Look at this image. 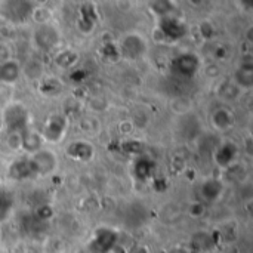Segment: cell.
I'll use <instances>...</instances> for the list:
<instances>
[{
  "label": "cell",
  "instance_id": "ba28073f",
  "mask_svg": "<svg viewBox=\"0 0 253 253\" xmlns=\"http://www.w3.org/2000/svg\"><path fill=\"white\" fill-rule=\"evenodd\" d=\"M199 62L194 56L191 55H184L182 58L178 59V67H179V71L181 73H185V74H191L196 71Z\"/></svg>",
  "mask_w": 253,
  "mask_h": 253
},
{
  "label": "cell",
  "instance_id": "9c48e42d",
  "mask_svg": "<svg viewBox=\"0 0 253 253\" xmlns=\"http://www.w3.org/2000/svg\"><path fill=\"white\" fill-rule=\"evenodd\" d=\"M68 153H70V156H71L73 159H79V160H80V154H82V153H84V156L89 159V157L92 156V147L87 145V144H83V142H77V144H73V145L70 147Z\"/></svg>",
  "mask_w": 253,
  "mask_h": 253
},
{
  "label": "cell",
  "instance_id": "7a4b0ae2",
  "mask_svg": "<svg viewBox=\"0 0 253 253\" xmlns=\"http://www.w3.org/2000/svg\"><path fill=\"white\" fill-rule=\"evenodd\" d=\"M36 42L40 47L43 49H49L52 46L56 44L58 42V33L53 27L50 25H42L37 31H36Z\"/></svg>",
  "mask_w": 253,
  "mask_h": 253
},
{
  "label": "cell",
  "instance_id": "7c38bea8",
  "mask_svg": "<svg viewBox=\"0 0 253 253\" xmlns=\"http://www.w3.org/2000/svg\"><path fill=\"white\" fill-rule=\"evenodd\" d=\"M34 71H37V74H42V65L37 64V62H31L30 65L27 64V76H28L30 79H33V80L36 79Z\"/></svg>",
  "mask_w": 253,
  "mask_h": 253
},
{
  "label": "cell",
  "instance_id": "52a82bcc",
  "mask_svg": "<svg viewBox=\"0 0 253 253\" xmlns=\"http://www.w3.org/2000/svg\"><path fill=\"white\" fill-rule=\"evenodd\" d=\"M18 77V64L15 62H4L0 67V80L12 83Z\"/></svg>",
  "mask_w": 253,
  "mask_h": 253
},
{
  "label": "cell",
  "instance_id": "5b68a950",
  "mask_svg": "<svg viewBox=\"0 0 253 253\" xmlns=\"http://www.w3.org/2000/svg\"><path fill=\"white\" fill-rule=\"evenodd\" d=\"M64 129H65L64 122H62L59 117H55V119L50 120V123L46 126L44 136H46V139H49V141H59V138H61Z\"/></svg>",
  "mask_w": 253,
  "mask_h": 253
},
{
  "label": "cell",
  "instance_id": "8992f818",
  "mask_svg": "<svg viewBox=\"0 0 253 253\" xmlns=\"http://www.w3.org/2000/svg\"><path fill=\"white\" fill-rule=\"evenodd\" d=\"M21 145L27 151H39L42 145V136L36 132H28L24 138H21Z\"/></svg>",
  "mask_w": 253,
  "mask_h": 253
},
{
  "label": "cell",
  "instance_id": "8fae6325",
  "mask_svg": "<svg viewBox=\"0 0 253 253\" xmlns=\"http://www.w3.org/2000/svg\"><path fill=\"white\" fill-rule=\"evenodd\" d=\"M225 111H219L215 114V122L219 127H227L230 126V116H225Z\"/></svg>",
  "mask_w": 253,
  "mask_h": 253
},
{
  "label": "cell",
  "instance_id": "6da1fadb",
  "mask_svg": "<svg viewBox=\"0 0 253 253\" xmlns=\"http://www.w3.org/2000/svg\"><path fill=\"white\" fill-rule=\"evenodd\" d=\"M55 165H56L55 156L52 153H49V151H42V150L34 156V159L31 162L33 172H37V173H42V175H46L50 170H53Z\"/></svg>",
  "mask_w": 253,
  "mask_h": 253
},
{
  "label": "cell",
  "instance_id": "277c9868",
  "mask_svg": "<svg viewBox=\"0 0 253 253\" xmlns=\"http://www.w3.org/2000/svg\"><path fill=\"white\" fill-rule=\"evenodd\" d=\"M4 119H6V122H7V125H9L10 127H16V126H19V125H24V123H25V111H24L22 107L13 105V107H10V108L6 111Z\"/></svg>",
  "mask_w": 253,
  "mask_h": 253
},
{
  "label": "cell",
  "instance_id": "3957f363",
  "mask_svg": "<svg viewBox=\"0 0 253 253\" xmlns=\"http://www.w3.org/2000/svg\"><path fill=\"white\" fill-rule=\"evenodd\" d=\"M133 43H135V44H132L130 36H129V37H126V39H125V42L122 43L123 52H125V55H126V56H129V58H136V56H139V55L144 52V49H145L144 42H142L138 36H135V42H133Z\"/></svg>",
  "mask_w": 253,
  "mask_h": 253
},
{
  "label": "cell",
  "instance_id": "30bf717a",
  "mask_svg": "<svg viewBox=\"0 0 253 253\" xmlns=\"http://www.w3.org/2000/svg\"><path fill=\"white\" fill-rule=\"evenodd\" d=\"M56 62H58L61 67H64V68H68V67H71V65H74V64L77 62V53L70 52V50L62 52V53H59V55L56 56Z\"/></svg>",
  "mask_w": 253,
  "mask_h": 253
}]
</instances>
